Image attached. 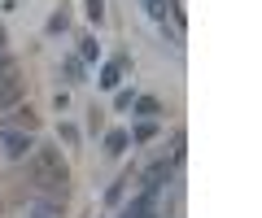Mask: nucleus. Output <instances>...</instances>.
<instances>
[{
    "instance_id": "13",
    "label": "nucleus",
    "mask_w": 262,
    "mask_h": 218,
    "mask_svg": "<svg viewBox=\"0 0 262 218\" xmlns=\"http://www.w3.org/2000/svg\"><path fill=\"white\" fill-rule=\"evenodd\" d=\"M101 13H105V5H101V0H88V18H92V22H101Z\"/></svg>"
},
{
    "instance_id": "5",
    "label": "nucleus",
    "mask_w": 262,
    "mask_h": 218,
    "mask_svg": "<svg viewBox=\"0 0 262 218\" xmlns=\"http://www.w3.org/2000/svg\"><path fill=\"white\" fill-rule=\"evenodd\" d=\"M122 218H158V214H153V197H149V192H144V197H136L127 209H122Z\"/></svg>"
},
{
    "instance_id": "3",
    "label": "nucleus",
    "mask_w": 262,
    "mask_h": 218,
    "mask_svg": "<svg viewBox=\"0 0 262 218\" xmlns=\"http://www.w3.org/2000/svg\"><path fill=\"white\" fill-rule=\"evenodd\" d=\"M144 9H149V18H158V22L175 18L179 27H184V13H179V0H144Z\"/></svg>"
},
{
    "instance_id": "8",
    "label": "nucleus",
    "mask_w": 262,
    "mask_h": 218,
    "mask_svg": "<svg viewBox=\"0 0 262 218\" xmlns=\"http://www.w3.org/2000/svg\"><path fill=\"white\" fill-rule=\"evenodd\" d=\"M127 144H131V135H127V131H110V135H105V149H110V153H122Z\"/></svg>"
},
{
    "instance_id": "15",
    "label": "nucleus",
    "mask_w": 262,
    "mask_h": 218,
    "mask_svg": "<svg viewBox=\"0 0 262 218\" xmlns=\"http://www.w3.org/2000/svg\"><path fill=\"white\" fill-rule=\"evenodd\" d=\"M0 44H5V27H0Z\"/></svg>"
},
{
    "instance_id": "6",
    "label": "nucleus",
    "mask_w": 262,
    "mask_h": 218,
    "mask_svg": "<svg viewBox=\"0 0 262 218\" xmlns=\"http://www.w3.org/2000/svg\"><path fill=\"white\" fill-rule=\"evenodd\" d=\"M18 96H22V87L13 83V79H5V83H0V109H13V105H18Z\"/></svg>"
},
{
    "instance_id": "9",
    "label": "nucleus",
    "mask_w": 262,
    "mask_h": 218,
    "mask_svg": "<svg viewBox=\"0 0 262 218\" xmlns=\"http://www.w3.org/2000/svg\"><path fill=\"white\" fill-rule=\"evenodd\" d=\"M131 105H136V109H140L144 118H158V114H162V105L153 101V96H140V101H131Z\"/></svg>"
},
{
    "instance_id": "4",
    "label": "nucleus",
    "mask_w": 262,
    "mask_h": 218,
    "mask_svg": "<svg viewBox=\"0 0 262 218\" xmlns=\"http://www.w3.org/2000/svg\"><path fill=\"white\" fill-rule=\"evenodd\" d=\"M166 179H170V161H158V166H153V171L144 175V192H149V197H158Z\"/></svg>"
},
{
    "instance_id": "7",
    "label": "nucleus",
    "mask_w": 262,
    "mask_h": 218,
    "mask_svg": "<svg viewBox=\"0 0 262 218\" xmlns=\"http://www.w3.org/2000/svg\"><path fill=\"white\" fill-rule=\"evenodd\" d=\"M118 83H122V61H110L101 70V87H118Z\"/></svg>"
},
{
    "instance_id": "1",
    "label": "nucleus",
    "mask_w": 262,
    "mask_h": 218,
    "mask_svg": "<svg viewBox=\"0 0 262 218\" xmlns=\"http://www.w3.org/2000/svg\"><path fill=\"white\" fill-rule=\"evenodd\" d=\"M31 175H35L44 188H66V161L57 149H35L31 153Z\"/></svg>"
},
{
    "instance_id": "2",
    "label": "nucleus",
    "mask_w": 262,
    "mask_h": 218,
    "mask_svg": "<svg viewBox=\"0 0 262 218\" xmlns=\"http://www.w3.org/2000/svg\"><path fill=\"white\" fill-rule=\"evenodd\" d=\"M0 144H5V153H9V157H27V153L35 149V144H31V135H22V131H9V127L0 131Z\"/></svg>"
},
{
    "instance_id": "14",
    "label": "nucleus",
    "mask_w": 262,
    "mask_h": 218,
    "mask_svg": "<svg viewBox=\"0 0 262 218\" xmlns=\"http://www.w3.org/2000/svg\"><path fill=\"white\" fill-rule=\"evenodd\" d=\"M5 70H9V57H5V48H0V75H5Z\"/></svg>"
},
{
    "instance_id": "12",
    "label": "nucleus",
    "mask_w": 262,
    "mask_h": 218,
    "mask_svg": "<svg viewBox=\"0 0 262 218\" xmlns=\"http://www.w3.org/2000/svg\"><path fill=\"white\" fill-rule=\"evenodd\" d=\"M66 75H70V79H79V75H83V61H79V57H70V61H66Z\"/></svg>"
},
{
    "instance_id": "11",
    "label": "nucleus",
    "mask_w": 262,
    "mask_h": 218,
    "mask_svg": "<svg viewBox=\"0 0 262 218\" xmlns=\"http://www.w3.org/2000/svg\"><path fill=\"white\" fill-rule=\"evenodd\" d=\"M70 27V13H53V18H48V35H57V31H66Z\"/></svg>"
},
{
    "instance_id": "10",
    "label": "nucleus",
    "mask_w": 262,
    "mask_h": 218,
    "mask_svg": "<svg viewBox=\"0 0 262 218\" xmlns=\"http://www.w3.org/2000/svg\"><path fill=\"white\" fill-rule=\"evenodd\" d=\"M101 57V44H96V39H83V44H79V61H96Z\"/></svg>"
}]
</instances>
